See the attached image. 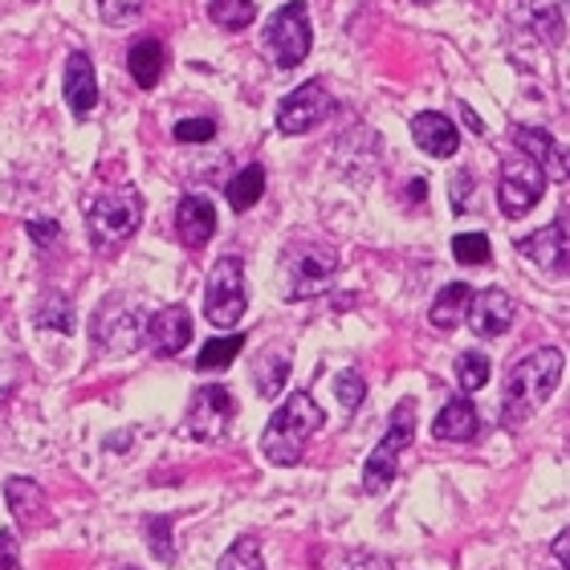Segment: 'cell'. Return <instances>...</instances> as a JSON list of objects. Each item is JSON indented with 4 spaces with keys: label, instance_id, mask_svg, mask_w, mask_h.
Returning <instances> with one entry per match:
<instances>
[{
    "label": "cell",
    "instance_id": "1",
    "mask_svg": "<svg viewBox=\"0 0 570 570\" xmlns=\"http://www.w3.org/2000/svg\"><path fill=\"white\" fill-rule=\"evenodd\" d=\"M562 367H567V358H562L559 346H542V351H530L525 358H518L510 367V375H505L501 420L510 428H522L538 407L547 404L550 395L559 392Z\"/></svg>",
    "mask_w": 570,
    "mask_h": 570
},
{
    "label": "cell",
    "instance_id": "2",
    "mask_svg": "<svg viewBox=\"0 0 570 570\" xmlns=\"http://www.w3.org/2000/svg\"><path fill=\"white\" fill-rule=\"evenodd\" d=\"M326 424L322 416V407L314 404V395L309 392H294L285 395V404L277 407V416L265 424L262 432V452L265 461L277 464V469H289V464L302 461V452H306V440Z\"/></svg>",
    "mask_w": 570,
    "mask_h": 570
},
{
    "label": "cell",
    "instance_id": "3",
    "mask_svg": "<svg viewBox=\"0 0 570 570\" xmlns=\"http://www.w3.org/2000/svg\"><path fill=\"white\" fill-rule=\"evenodd\" d=\"M142 191L135 184H119V188H107L90 204V213H86V225H90V240H95V249H115L122 240H131L142 225Z\"/></svg>",
    "mask_w": 570,
    "mask_h": 570
},
{
    "label": "cell",
    "instance_id": "4",
    "mask_svg": "<svg viewBox=\"0 0 570 570\" xmlns=\"http://www.w3.org/2000/svg\"><path fill=\"white\" fill-rule=\"evenodd\" d=\"M262 46L277 70H297V66L309 58L314 29H309L306 0H289V4H282V9L269 17V24H265V33H262Z\"/></svg>",
    "mask_w": 570,
    "mask_h": 570
},
{
    "label": "cell",
    "instance_id": "5",
    "mask_svg": "<svg viewBox=\"0 0 570 570\" xmlns=\"http://www.w3.org/2000/svg\"><path fill=\"white\" fill-rule=\"evenodd\" d=\"M142 326H147V309L139 306V297L131 294H110L102 297V306L90 318V334L102 351H119L131 355L142 346Z\"/></svg>",
    "mask_w": 570,
    "mask_h": 570
},
{
    "label": "cell",
    "instance_id": "6",
    "mask_svg": "<svg viewBox=\"0 0 570 570\" xmlns=\"http://www.w3.org/2000/svg\"><path fill=\"white\" fill-rule=\"evenodd\" d=\"M412 436H416V400H404V404H395L392 424L363 464V489L367 493H383L392 485L395 473H400V456H404V449H412Z\"/></svg>",
    "mask_w": 570,
    "mask_h": 570
},
{
    "label": "cell",
    "instance_id": "7",
    "mask_svg": "<svg viewBox=\"0 0 570 570\" xmlns=\"http://www.w3.org/2000/svg\"><path fill=\"white\" fill-rule=\"evenodd\" d=\"M338 274V253L326 245H302L282 257V297L285 302H306V297L331 289Z\"/></svg>",
    "mask_w": 570,
    "mask_h": 570
},
{
    "label": "cell",
    "instance_id": "8",
    "mask_svg": "<svg viewBox=\"0 0 570 570\" xmlns=\"http://www.w3.org/2000/svg\"><path fill=\"white\" fill-rule=\"evenodd\" d=\"M245 306H249L245 265L237 257H220L213 265V274H208V289H204V318L220 326V331H233L245 318Z\"/></svg>",
    "mask_w": 570,
    "mask_h": 570
},
{
    "label": "cell",
    "instance_id": "9",
    "mask_svg": "<svg viewBox=\"0 0 570 570\" xmlns=\"http://www.w3.org/2000/svg\"><path fill=\"white\" fill-rule=\"evenodd\" d=\"M237 420V400L225 383H204L200 392L191 395L188 412H184V432L200 444H216L225 440V432Z\"/></svg>",
    "mask_w": 570,
    "mask_h": 570
},
{
    "label": "cell",
    "instance_id": "10",
    "mask_svg": "<svg viewBox=\"0 0 570 570\" xmlns=\"http://www.w3.org/2000/svg\"><path fill=\"white\" fill-rule=\"evenodd\" d=\"M547 196V171L534 164V159H525L522 151L510 155L505 164H501V176H498V204L501 213L518 220L534 208L538 200Z\"/></svg>",
    "mask_w": 570,
    "mask_h": 570
},
{
    "label": "cell",
    "instance_id": "11",
    "mask_svg": "<svg viewBox=\"0 0 570 570\" xmlns=\"http://www.w3.org/2000/svg\"><path fill=\"white\" fill-rule=\"evenodd\" d=\"M334 115V98L322 82H306L289 90V95L277 102V131L282 135H306L314 131L318 122H326Z\"/></svg>",
    "mask_w": 570,
    "mask_h": 570
},
{
    "label": "cell",
    "instance_id": "12",
    "mask_svg": "<svg viewBox=\"0 0 570 570\" xmlns=\"http://www.w3.org/2000/svg\"><path fill=\"white\" fill-rule=\"evenodd\" d=\"M142 343L155 358H171L191 343V314L184 306H164L147 326H142Z\"/></svg>",
    "mask_w": 570,
    "mask_h": 570
},
{
    "label": "cell",
    "instance_id": "13",
    "mask_svg": "<svg viewBox=\"0 0 570 570\" xmlns=\"http://www.w3.org/2000/svg\"><path fill=\"white\" fill-rule=\"evenodd\" d=\"M518 253H522L530 265L547 269V274H567V265H570L567 220L559 216V220H550L547 228H538L534 237L518 240Z\"/></svg>",
    "mask_w": 570,
    "mask_h": 570
},
{
    "label": "cell",
    "instance_id": "14",
    "mask_svg": "<svg viewBox=\"0 0 570 570\" xmlns=\"http://www.w3.org/2000/svg\"><path fill=\"white\" fill-rule=\"evenodd\" d=\"M464 318L481 338H501L513 326V297L505 289H481V294H473Z\"/></svg>",
    "mask_w": 570,
    "mask_h": 570
},
{
    "label": "cell",
    "instance_id": "15",
    "mask_svg": "<svg viewBox=\"0 0 570 570\" xmlns=\"http://www.w3.org/2000/svg\"><path fill=\"white\" fill-rule=\"evenodd\" d=\"M510 139L525 159H534L547 171V179H567V151L550 131H542V127H513Z\"/></svg>",
    "mask_w": 570,
    "mask_h": 570
},
{
    "label": "cell",
    "instance_id": "16",
    "mask_svg": "<svg viewBox=\"0 0 570 570\" xmlns=\"http://www.w3.org/2000/svg\"><path fill=\"white\" fill-rule=\"evenodd\" d=\"M176 233L188 249H204L216 233V208L204 196H184L176 204Z\"/></svg>",
    "mask_w": 570,
    "mask_h": 570
},
{
    "label": "cell",
    "instance_id": "17",
    "mask_svg": "<svg viewBox=\"0 0 570 570\" xmlns=\"http://www.w3.org/2000/svg\"><path fill=\"white\" fill-rule=\"evenodd\" d=\"M66 107H70L73 119H86L98 107L95 61L86 53H70V61H66Z\"/></svg>",
    "mask_w": 570,
    "mask_h": 570
},
{
    "label": "cell",
    "instance_id": "18",
    "mask_svg": "<svg viewBox=\"0 0 570 570\" xmlns=\"http://www.w3.org/2000/svg\"><path fill=\"white\" fill-rule=\"evenodd\" d=\"M412 139L424 155H436V159H449L461 147V135H456V122H449L440 110H420L412 119Z\"/></svg>",
    "mask_w": 570,
    "mask_h": 570
},
{
    "label": "cell",
    "instance_id": "19",
    "mask_svg": "<svg viewBox=\"0 0 570 570\" xmlns=\"http://www.w3.org/2000/svg\"><path fill=\"white\" fill-rule=\"evenodd\" d=\"M513 21L525 24L530 33H538L547 46H559L562 41V9L554 0H510Z\"/></svg>",
    "mask_w": 570,
    "mask_h": 570
},
{
    "label": "cell",
    "instance_id": "20",
    "mask_svg": "<svg viewBox=\"0 0 570 570\" xmlns=\"http://www.w3.org/2000/svg\"><path fill=\"white\" fill-rule=\"evenodd\" d=\"M481 432V416H476L473 400H449L440 407V416L432 420V436L449 440V444H464Z\"/></svg>",
    "mask_w": 570,
    "mask_h": 570
},
{
    "label": "cell",
    "instance_id": "21",
    "mask_svg": "<svg viewBox=\"0 0 570 570\" xmlns=\"http://www.w3.org/2000/svg\"><path fill=\"white\" fill-rule=\"evenodd\" d=\"M469 302H473V285H464V282L440 285L436 302H432V309H428L432 331H440V334L456 331V326L464 322V314H469Z\"/></svg>",
    "mask_w": 570,
    "mask_h": 570
},
{
    "label": "cell",
    "instance_id": "22",
    "mask_svg": "<svg viewBox=\"0 0 570 570\" xmlns=\"http://www.w3.org/2000/svg\"><path fill=\"white\" fill-rule=\"evenodd\" d=\"M127 70H131V78H135L139 90L159 86V78H164V70H167L164 41H155V37H139V41L131 46V53H127Z\"/></svg>",
    "mask_w": 570,
    "mask_h": 570
},
{
    "label": "cell",
    "instance_id": "23",
    "mask_svg": "<svg viewBox=\"0 0 570 570\" xmlns=\"http://www.w3.org/2000/svg\"><path fill=\"white\" fill-rule=\"evenodd\" d=\"M4 498H9V510L17 513L29 530H37V525L49 518L46 493H41V485L29 481V476H9V481H4Z\"/></svg>",
    "mask_w": 570,
    "mask_h": 570
},
{
    "label": "cell",
    "instance_id": "24",
    "mask_svg": "<svg viewBox=\"0 0 570 570\" xmlns=\"http://www.w3.org/2000/svg\"><path fill=\"white\" fill-rule=\"evenodd\" d=\"M225 196H228V204H233V213H249L253 204L265 196V167L249 164L245 171H237V176L228 179Z\"/></svg>",
    "mask_w": 570,
    "mask_h": 570
},
{
    "label": "cell",
    "instance_id": "25",
    "mask_svg": "<svg viewBox=\"0 0 570 570\" xmlns=\"http://www.w3.org/2000/svg\"><path fill=\"white\" fill-rule=\"evenodd\" d=\"M257 17V4L253 0H208V21L220 24L225 33H237Z\"/></svg>",
    "mask_w": 570,
    "mask_h": 570
},
{
    "label": "cell",
    "instance_id": "26",
    "mask_svg": "<svg viewBox=\"0 0 570 570\" xmlns=\"http://www.w3.org/2000/svg\"><path fill=\"white\" fill-rule=\"evenodd\" d=\"M245 351V334H228V338H213V343L204 346L200 355H196V371L208 375V371H225L233 358Z\"/></svg>",
    "mask_w": 570,
    "mask_h": 570
},
{
    "label": "cell",
    "instance_id": "27",
    "mask_svg": "<svg viewBox=\"0 0 570 570\" xmlns=\"http://www.w3.org/2000/svg\"><path fill=\"white\" fill-rule=\"evenodd\" d=\"M37 322H41V326H53V331H61V334H70L73 331L70 297L58 294V289H49V294L37 302Z\"/></svg>",
    "mask_w": 570,
    "mask_h": 570
},
{
    "label": "cell",
    "instance_id": "28",
    "mask_svg": "<svg viewBox=\"0 0 570 570\" xmlns=\"http://www.w3.org/2000/svg\"><path fill=\"white\" fill-rule=\"evenodd\" d=\"M216 570H265L262 562V547H257V538H237L233 547L220 554V562H216Z\"/></svg>",
    "mask_w": 570,
    "mask_h": 570
},
{
    "label": "cell",
    "instance_id": "29",
    "mask_svg": "<svg viewBox=\"0 0 570 570\" xmlns=\"http://www.w3.org/2000/svg\"><path fill=\"white\" fill-rule=\"evenodd\" d=\"M456 383H461L464 392H481L489 383V358L481 351H464L456 355Z\"/></svg>",
    "mask_w": 570,
    "mask_h": 570
},
{
    "label": "cell",
    "instance_id": "30",
    "mask_svg": "<svg viewBox=\"0 0 570 570\" xmlns=\"http://www.w3.org/2000/svg\"><path fill=\"white\" fill-rule=\"evenodd\" d=\"M142 534H147V547L155 550V559L167 562V567L176 562V550H171V518H164V513H159V518H147V522H142Z\"/></svg>",
    "mask_w": 570,
    "mask_h": 570
},
{
    "label": "cell",
    "instance_id": "31",
    "mask_svg": "<svg viewBox=\"0 0 570 570\" xmlns=\"http://www.w3.org/2000/svg\"><path fill=\"white\" fill-rule=\"evenodd\" d=\"M285 375H289V358L265 355L262 363H257V392H262L265 400H274L285 387Z\"/></svg>",
    "mask_w": 570,
    "mask_h": 570
},
{
    "label": "cell",
    "instance_id": "32",
    "mask_svg": "<svg viewBox=\"0 0 570 570\" xmlns=\"http://www.w3.org/2000/svg\"><path fill=\"white\" fill-rule=\"evenodd\" d=\"M452 257L461 265H489V237L485 233H456L452 237Z\"/></svg>",
    "mask_w": 570,
    "mask_h": 570
},
{
    "label": "cell",
    "instance_id": "33",
    "mask_svg": "<svg viewBox=\"0 0 570 570\" xmlns=\"http://www.w3.org/2000/svg\"><path fill=\"white\" fill-rule=\"evenodd\" d=\"M334 395H338L343 412H355V407L367 400V383H363L358 371H338V375H334Z\"/></svg>",
    "mask_w": 570,
    "mask_h": 570
},
{
    "label": "cell",
    "instance_id": "34",
    "mask_svg": "<svg viewBox=\"0 0 570 570\" xmlns=\"http://www.w3.org/2000/svg\"><path fill=\"white\" fill-rule=\"evenodd\" d=\"M95 4H98V12H102V21L107 24H127V21L139 17L147 0H95Z\"/></svg>",
    "mask_w": 570,
    "mask_h": 570
},
{
    "label": "cell",
    "instance_id": "35",
    "mask_svg": "<svg viewBox=\"0 0 570 570\" xmlns=\"http://www.w3.org/2000/svg\"><path fill=\"white\" fill-rule=\"evenodd\" d=\"M176 139L179 142H208V139H216V122L213 119H184V122H176Z\"/></svg>",
    "mask_w": 570,
    "mask_h": 570
},
{
    "label": "cell",
    "instance_id": "36",
    "mask_svg": "<svg viewBox=\"0 0 570 570\" xmlns=\"http://www.w3.org/2000/svg\"><path fill=\"white\" fill-rule=\"evenodd\" d=\"M343 570H395L392 559H383V554H371V550H355V554H346Z\"/></svg>",
    "mask_w": 570,
    "mask_h": 570
},
{
    "label": "cell",
    "instance_id": "37",
    "mask_svg": "<svg viewBox=\"0 0 570 570\" xmlns=\"http://www.w3.org/2000/svg\"><path fill=\"white\" fill-rule=\"evenodd\" d=\"M469 191L476 196L473 171H456V176H452V208H456V213H464V208H469Z\"/></svg>",
    "mask_w": 570,
    "mask_h": 570
},
{
    "label": "cell",
    "instance_id": "38",
    "mask_svg": "<svg viewBox=\"0 0 570 570\" xmlns=\"http://www.w3.org/2000/svg\"><path fill=\"white\" fill-rule=\"evenodd\" d=\"M0 570H21V554H17V538L9 530H0Z\"/></svg>",
    "mask_w": 570,
    "mask_h": 570
},
{
    "label": "cell",
    "instance_id": "39",
    "mask_svg": "<svg viewBox=\"0 0 570 570\" xmlns=\"http://www.w3.org/2000/svg\"><path fill=\"white\" fill-rule=\"evenodd\" d=\"M29 233H33L37 245H49V240H58V225H53V220H46V216L29 220Z\"/></svg>",
    "mask_w": 570,
    "mask_h": 570
},
{
    "label": "cell",
    "instance_id": "40",
    "mask_svg": "<svg viewBox=\"0 0 570 570\" xmlns=\"http://www.w3.org/2000/svg\"><path fill=\"white\" fill-rule=\"evenodd\" d=\"M554 559H559L562 570L570 567V530H562V534L554 538Z\"/></svg>",
    "mask_w": 570,
    "mask_h": 570
},
{
    "label": "cell",
    "instance_id": "41",
    "mask_svg": "<svg viewBox=\"0 0 570 570\" xmlns=\"http://www.w3.org/2000/svg\"><path fill=\"white\" fill-rule=\"evenodd\" d=\"M461 119H464V127H469V131H473V135L485 131V122L476 119V115H473V110H469V107H461Z\"/></svg>",
    "mask_w": 570,
    "mask_h": 570
},
{
    "label": "cell",
    "instance_id": "42",
    "mask_svg": "<svg viewBox=\"0 0 570 570\" xmlns=\"http://www.w3.org/2000/svg\"><path fill=\"white\" fill-rule=\"evenodd\" d=\"M416 4H432V0H416Z\"/></svg>",
    "mask_w": 570,
    "mask_h": 570
},
{
    "label": "cell",
    "instance_id": "43",
    "mask_svg": "<svg viewBox=\"0 0 570 570\" xmlns=\"http://www.w3.org/2000/svg\"><path fill=\"white\" fill-rule=\"evenodd\" d=\"M115 570H135V567H115Z\"/></svg>",
    "mask_w": 570,
    "mask_h": 570
},
{
    "label": "cell",
    "instance_id": "44",
    "mask_svg": "<svg viewBox=\"0 0 570 570\" xmlns=\"http://www.w3.org/2000/svg\"><path fill=\"white\" fill-rule=\"evenodd\" d=\"M559 570H562V567H559Z\"/></svg>",
    "mask_w": 570,
    "mask_h": 570
}]
</instances>
